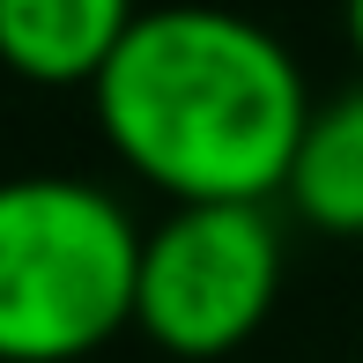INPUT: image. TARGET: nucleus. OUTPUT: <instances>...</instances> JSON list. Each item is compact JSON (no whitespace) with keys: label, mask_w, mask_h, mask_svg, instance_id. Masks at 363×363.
I'll list each match as a JSON object with an SVG mask.
<instances>
[{"label":"nucleus","mask_w":363,"mask_h":363,"mask_svg":"<svg viewBox=\"0 0 363 363\" xmlns=\"http://www.w3.org/2000/svg\"><path fill=\"white\" fill-rule=\"evenodd\" d=\"M341 23H349V45H356V60H363V0H341Z\"/></svg>","instance_id":"423d86ee"},{"label":"nucleus","mask_w":363,"mask_h":363,"mask_svg":"<svg viewBox=\"0 0 363 363\" xmlns=\"http://www.w3.org/2000/svg\"><path fill=\"white\" fill-rule=\"evenodd\" d=\"M282 201L319 238H363V82L311 104Z\"/></svg>","instance_id":"39448f33"},{"label":"nucleus","mask_w":363,"mask_h":363,"mask_svg":"<svg viewBox=\"0 0 363 363\" xmlns=\"http://www.w3.org/2000/svg\"><path fill=\"white\" fill-rule=\"evenodd\" d=\"M282 274L274 201H171V216L141 230L134 334L178 363H216L274 319Z\"/></svg>","instance_id":"7ed1b4c3"},{"label":"nucleus","mask_w":363,"mask_h":363,"mask_svg":"<svg viewBox=\"0 0 363 363\" xmlns=\"http://www.w3.org/2000/svg\"><path fill=\"white\" fill-rule=\"evenodd\" d=\"M311 104L289 45L216 0L141 8L89 82L104 148L163 201H282Z\"/></svg>","instance_id":"f257e3e1"},{"label":"nucleus","mask_w":363,"mask_h":363,"mask_svg":"<svg viewBox=\"0 0 363 363\" xmlns=\"http://www.w3.org/2000/svg\"><path fill=\"white\" fill-rule=\"evenodd\" d=\"M141 223L74 171L0 178V363H82L134 326Z\"/></svg>","instance_id":"f03ea898"},{"label":"nucleus","mask_w":363,"mask_h":363,"mask_svg":"<svg viewBox=\"0 0 363 363\" xmlns=\"http://www.w3.org/2000/svg\"><path fill=\"white\" fill-rule=\"evenodd\" d=\"M141 0H0V67L30 89H82L104 74Z\"/></svg>","instance_id":"20e7f679"}]
</instances>
